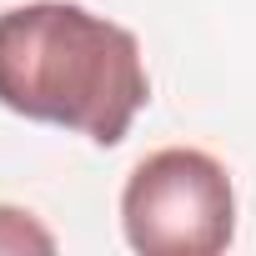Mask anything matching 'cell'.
<instances>
[{
    "mask_svg": "<svg viewBox=\"0 0 256 256\" xmlns=\"http://www.w3.org/2000/svg\"><path fill=\"white\" fill-rule=\"evenodd\" d=\"M0 251H56V236L20 206H0Z\"/></svg>",
    "mask_w": 256,
    "mask_h": 256,
    "instance_id": "3",
    "label": "cell"
},
{
    "mask_svg": "<svg viewBox=\"0 0 256 256\" xmlns=\"http://www.w3.org/2000/svg\"><path fill=\"white\" fill-rule=\"evenodd\" d=\"M151 100L141 40L76 6L30 0L0 10V106L76 131L96 146H120Z\"/></svg>",
    "mask_w": 256,
    "mask_h": 256,
    "instance_id": "1",
    "label": "cell"
},
{
    "mask_svg": "<svg viewBox=\"0 0 256 256\" xmlns=\"http://www.w3.org/2000/svg\"><path fill=\"white\" fill-rule=\"evenodd\" d=\"M126 241L146 256H216L236 236V191L216 156L196 146L151 151L120 191Z\"/></svg>",
    "mask_w": 256,
    "mask_h": 256,
    "instance_id": "2",
    "label": "cell"
}]
</instances>
